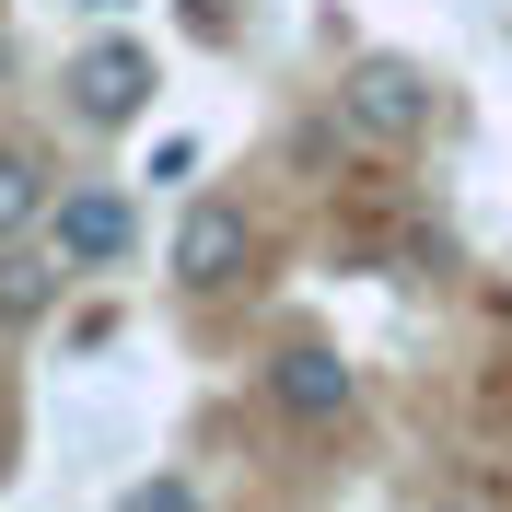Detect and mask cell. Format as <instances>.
Returning <instances> with one entry per match:
<instances>
[{
  "instance_id": "1",
  "label": "cell",
  "mask_w": 512,
  "mask_h": 512,
  "mask_svg": "<svg viewBox=\"0 0 512 512\" xmlns=\"http://www.w3.org/2000/svg\"><path fill=\"white\" fill-rule=\"evenodd\" d=\"M338 117H350L361 140H384V152H408V140H431L443 94H431V70H419V59L373 47V59H350V70H338Z\"/></svg>"
},
{
  "instance_id": "2",
  "label": "cell",
  "mask_w": 512,
  "mask_h": 512,
  "mask_svg": "<svg viewBox=\"0 0 512 512\" xmlns=\"http://www.w3.org/2000/svg\"><path fill=\"white\" fill-rule=\"evenodd\" d=\"M152 82H163V70H152L140 35H94V47L59 59V105L82 128H140V117H152Z\"/></svg>"
},
{
  "instance_id": "3",
  "label": "cell",
  "mask_w": 512,
  "mask_h": 512,
  "mask_svg": "<svg viewBox=\"0 0 512 512\" xmlns=\"http://www.w3.org/2000/svg\"><path fill=\"white\" fill-rule=\"evenodd\" d=\"M47 256H59V280H94V268H128L140 256V210L117 187H47Z\"/></svg>"
},
{
  "instance_id": "4",
  "label": "cell",
  "mask_w": 512,
  "mask_h": 512,
  "mask_svg": "<svg viewBox=\"0 0 512 512\" xmlns=\"http://www.w3.org/2000/svg\"><path fill=\"white\" fill-rule=\"evenodd\" d=\"M175 291H233L256 268V222L233 210V198H187V222H175Z\"/></svg>"
},
{
  "instance_id": "5",
  "label": "cell",
  "mask_w": 512,
  "mask_h": 512,
  "mask_svg": "<svg viewBox=\"0 0 512 512\" xmlns=\"http://www.w3.org/2000/svg\"><path fill=\"white\" fill-rule=\"evenodd\" d=\"M268 396H280L303 431H326V419H350V361L326 350V338H291V350L268 361Z\"/></svg>"
},
{
  "instance_id": "6",
  "label": "cell",
  "mask_w": 512,
  "mask_h": 512,
  "mask_svg": "<svg viewBox=\"0 0 512 512\" xmlns=\"http://www.w3.org/2000/svg\"><path fill=\"white\" fill-rule=\"evenodd\" d=\"M47 152H24V140H0V245H24L35 233V210H47Z\"/></svg>"
},
{
  "instance_id": "7",
  "label": "cell",
  "mask_w": 512,
  "mask_h": 512,
  "mask_svg": "<svg viewBox=\"0 0 512 512\" xmlns=\"http://www.w3.org/2000/svg\"><path fill=\"white\" fill-rule=\"evenodd\" d=\"M59 303V256H0V326H35Z\"/></svg>"
},
{
  "instance_id": "8",
  "label": "cell",
  "mask_w": 512,
  "mask_h": 512,
  "mask_svg": "<svg viewBox=\"0 0 512 512\" xmlns=\"http://www.w3.org/2000/svg\"><path fill=\"white\" fill-rule=\"evenodd\" d=\"M117 512H210V501H198V478H175V466H163V478H128Z\"/></svg>"
},
{
  "instance_id": "9",
  "label": "cell",
  "mask_w": 512,
  "mask_h": 512,
  "mask_svg": "<svg viewBox=\"0 0 512 512\" xmlns=\"http://www.w3.org/2000/svg\"><path fill=\"white\" fill-rule=\"evenodd\" d=\"M222 12H233V0H187V24H198V35H222Z\"/></svg>"
},
{
  "instance_id": "10",
  "label": "cell",
  "mask_w": 512,
  "mask_h": 512,
  "mask_svg": "<svg viewBox=\"0 0 512 512\" xmlns=\"http://www.w3.org/2000/svg\"><path fill=\"white\" fill-rule=\"evenodd\" d=\"M82 12H117V0H82Z\"/></svg>"
},
{
  "instance_id": "11",
  "label": "cell",
  "mask_w": 512,
  "mask_h": 512,
  "mask_svg": "<svg viewBox=\"0 0 512 512\" xmlns=\"http://www.w3.org/2000/svg\"><path fill=\"white\" fill-rule=\"evenodd\" d=\"M443 512H478V501H443Z\"/></svg>"
},
{
  "instance_id": "12",
  "label": "cell",
  "mask_w": 512,
  "mask_h": 512,
  "mask_svg": "<svg viewBox=\"0 0 512 512\" xmlns=\"http://www.w3.org/2000/svg\"><path fill=\"white\" fill-rule=\"evenodd\" d=\"M0 70H12V47H0Z\"/></svg>"
}]
</instances>
